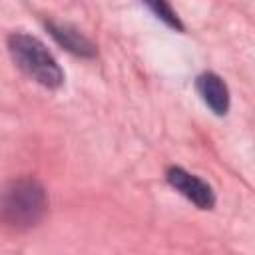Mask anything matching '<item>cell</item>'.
Masks as SVG:
<instances>
[{
  "label": "cell",
  "mask_w": 255,
  "mask_h": 255,
  "mask_svg": "<svg viewBox=\"0 0 255 255\" xmlns=\"http://www.w3.org/2000/svg\"><path fill=\"white\" fill-rule=\"evenodd\" d=\"M48 209V197L40 181L20 177L6 183L0 191V219L8 227H34Z\"/></svg>",
  "instance_id": "1"
},
{
  "label": "cell",
  "mask_w": 255,
  "mask_h": 255,
  "mask_svg": "<svg viewBox=\"0 0 255 255\" xmlns=\"http://www.w3.org/2000/svg\"><path fill=\"white\" fill-rule=\"evenodd\" d=\"M195 88L201 96V100L209 106V110L217 116H225L229 110V90L225 86V82L213 74V72H205L197 78Z\"/></svg>",
  "instance_id": "5"
},
{
  "label": "cell",
  "mask_w": 255,
  "mask_h": 255,
  "mask_svg": "<svg viewBox=\"0 0 255 255\" xmlns=\"http://www.w3.org/2000/svg\"><path fill=\"white\" fill-rule=\"evenodd\" d=\"M147 8L153 10V14H155L159 20H163L167 26H171V28H175V30H183V26H181L177 14H175L167 4H163V2H151V4H147Z\"/></svg>",
  "instance_id": "6"
},
{
  "label": "cell",
  "mask_w": 255,
  "mask_h": 255,
  "mask_svg": "<svg viewBox=\"0 0 255 255\" xmlns=\"http://www.w3.org/2000/svg\"><path fill=\"white\" fill-rule=\"evenodd\" d=\"M167 181L173 189H177L183 197H187L199 209H211L215 205L213 189L201 177H197V175H193L181 167H169L167 169Z\"/></svg>",
  "instance_id": "3"
},
{
  "label": "cell",
  "mask_w": 255,
  "mask_h": 255,
  "mask_svg": "<svg viewBox=\"0 0 255 255\" xmlns=\"http://www.w3.org/2000/svg\"><path fill=\"white\" fill-rule=\"evenodd\" d=\"M46 28L48 32L52 34V38L62 46L66 48L68 52L76 54V56H82V58H94L96 56V46L72 24L68 22H56V20H48L46 22Z\"/></svg>",
  "instance_id": "4"
},
{
  "label": "cell",
  "mask_w": 255,
  "mask_h": 255,
  "mask_svg": "<svg viewBox=\"0 0 255 255\" xmlns=\"http://www.w3.org/2000/svg\"><path fill=\"white\" fill-rule=\"evenodd\" d=\"M8 52L16 66L34 82L46 88H60L64 84V72L48 48L34 36L16 32L8 36Z\"/></svg>",
  "instance_id": "2"
}]
</instances>
